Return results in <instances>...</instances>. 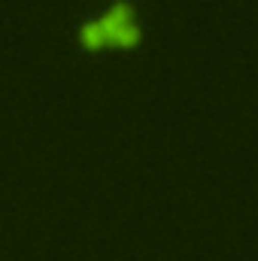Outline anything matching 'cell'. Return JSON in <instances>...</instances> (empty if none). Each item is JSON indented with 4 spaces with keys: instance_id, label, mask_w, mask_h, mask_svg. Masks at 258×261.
<instances>
[{
    "instance_id": "6da1fadb",
    "label": "cell",
    "mask_w": 258,
    "mask_h": 261,
    "mask_svg": "<svg viewBox=\"0 0 258 261\" xmlns=\"http://www.w3.org/2000/svg\"><path fill=\"white\" fill-rule=\"evenodd\" d=\"M79 43H82L85 49H100V46H107V31H104L100 18H91V21H85V24L79 28Z\"/></svg>"
},
{
    "instance_id": "7a4b0ae2",
    "label": "cell",
    "mask_w": 258,
    "mask_h": 261,
    "mask_svg": "<svg viewBox=\"0 0 258 261\" xmlns=\"http://www.w3.org/2000/svg\"><path fill=\"white\" fill-rule=\"evenodd\" d=\"M110 43H116V46H134V43H140V28H137L134 21L122 24V28H116L113 37H110Z\"/></svg>"
}]
</instances>
